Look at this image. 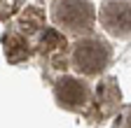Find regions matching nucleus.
I'll return each instance as SVG.
<instances>
[{
	"label": "nucleus",
	"instance_id": "f257e3e1",
	"mask_svg": "<svg viewBox=\"0 0 131 128\" xmlns=\"http://www.w3.org/2000/svg\"><path fill=\"white\" fill-rule=\"evenodd\" d=\"M52 17L56 26H63L80 33V30H89L94 23V7L89 0H54L52 5Z\"/></svg>",
	"mask_w": 131,
	"mask_h": 128
},
{
	"label": "nucleus",
	"instance_id": "f03ea898",
	"mask_svg": "<svg viewBox=\"0 0 131 128\" xmlns=\"http://www.w3.org/2000/svg\"><path fill=\"white\" fill-rule=\"evenodd\" d=\"M110 51L98 40H80L73 49V65L82 75H98L108 65Z\"/></svg>",
	"mask_w": 131,
	"mask_h": 128
},
{
	"label": "nucleus",
	"instance_id": "7ed1b4c3",
	"mask_svg": "<svg viewBox=\"0 0 131 128\" xmlns=\"http://www.w3.org/2000/svg\"><path fill=\"white\" fill-rule=\"evenodd\" d=\"M101 23L112 35H129L131 33V5L126 3H105L101 9Z\"/></svg>",
	"mask_w": 131,
	"mask_h": 128
},
{
	"label": "nucleus",
	"instance_id": "20e7f679",
	"mask_svg": "<svg viewBox=\"0 0 131 128\" xmlns=\"http://www.w3.org/2000/svg\"><path fill=\"white\" fill-rule=\"evenodd\" d=\"M56 98L66 107H82L87 103V86L75 77H61L56 82Z\"/></svg>",
	"mask_w": 131,
	"mask_h": 128
},
{
	"label": "nucleus",
	"instance_id": "39448f33",
	"mask_svg": "<svg viewBox=\"0 0 131 128\" xmlns=\"http://www.w3.org/2000/svg\"><path fill=\"white\" fill-rule=\"evenodd\" d=\"M5 54H7L9 61H21V58L28 54L26 42H24L19 35H7V37H5Z\"/></svg>",
	"mask_w": 131,
	"mask_h": 128
},
{
	"label": "nucleus",
	"instance_id": "423d86ee",
	"mask_svg": "<svg viewBox=\"0 0 131 128\" xmlns=\"http://www.w3.org/2000/svg\"><path fill=\"white\" fill-rule=\"evenodd\" d=\"M42 47L45 49H61V47H66V37L56 28H47L42 35Z\"/></svg>",
	"mask_w": 131,
	"mask_h": 128
},
{
	"label": "nucleus",
	"instance_id": "0eeeda50",
	"mask_svg": "<svg viewBox=\"0 0 131 128\" xmlns=\"http://www.w3.org/2000/svg\"><path fill=\"white\" fill-rule=\"evenodd\" d=\"M40 23H42V14H40L35 7L26 9V14H24V26H26L28 30H35V28H40Z\"/></svg>",
	"mask_w": 131,
	"mask_h": 128
},
{
	"label": "nucleus",
	"instance_id": "6e6552de",
	"mask_svg": "<svg viewBox=\"0 0 131 128\" xmlns=\"http://www.w3.org/2000/svg\"><path fill=\"white\" fill-rule=\"evenodd\" d=\"M126 126H129V128H131V114H129V121H126Z\"/></svg>",
	"mask_w": 131,
	"mask_h": 128
}]
</instances>
